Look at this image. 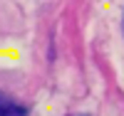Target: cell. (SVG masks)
<instances>
[{"instance_id":"cell-1","label":"cell","mask_w":124,"mask_h":116,"mask_svg":"<svg viewBox=\"0 0 124 116\" xmlns=\"http://www.w3.org/2000/svg\"><path fill=\"white\" fill-rule=\"evenodd\" d=\"M27 114H30V109L25 104H20L10 94L0 91V116H27Z\"/></svg>"}]
</instances>
